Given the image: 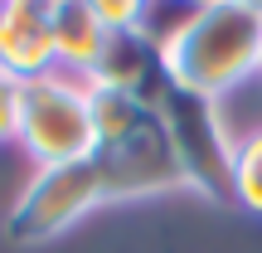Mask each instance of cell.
<instances>
[{
  "label": "cell",
  "mask_w": 262,
  "mask_h": 253,
  "mask_svg": "<svg viewBox=\"0 0 262 253\" xmlns=\"http://www.w3.org/2000/svg\"><path fill=\"white\" fill-rule=\"evenodd\" d=\"M170 78L189 93H219L238 88L248 73H262V5L257 0H214L180 15L165 34Z\"/></svg>",
  "instance_id": "obj_1"
},
{
  "label": "cell",
  "mask_w": 262,
  "mask_h": 253,
  "mask_svg": "<svg viewBox=\"0 0 262 253\" xmlns=\"http://www.w3.org/2000/svg\"><path fill=\"white\" fill-rule=\"evenodd\" d=\"M156 117L165 127L170 146H175L185 185L199 190L204 200H214V205H233V141L224 131L219 103L170 83L156 103Z\"/></svg>",
  "instance_id": "obj_2"
},
{
  "label": "cell",
  "mask_w": 262,
  "mask_h": 253,
  "mask_svg": "<svg viewBox=\"0 0 262 253\" xmlns=\"http://www.w3.org/2000/svg\"><path fill=\"white\" fill-rule=\"evenodd\" d=\"M15 146L44 166H68V161L93 156V117H88V83H73L63 73H44L19 83V122Z\"/></svg>",
  "instance_id": "obj_3"
},
{
  "label": "cell",
  "mask_w": 262,
  "mask_h": 253,
  "mask_svg": "<svg viewBox=\"0 0 262 253\" xmlns=\"http://www.w3.org/2000/svg\"><path fill=\"white\" fill-rule=\"evenodd\" d=\"M102 205V185H97V170L93 156L88 161H68V166H44L34 170L19 200L10 205L5 215V239L19 248H34L58 239L63 229H73L88 209Z\"/></svg>",
  "instance_id": "obj_4"
},
{
  "label": "cell",
  "mask_w": 262,
  "mask_h": 253,
  "mask_svg": "<svg viewBox=\"0 0 262 253\" xmlns=\"http://www.w3.org/2000/svg\"><path fill=\"white\" fill-rule=\"evenodd\" d=\"M93 170H97V185H102V205L146 200V195H165V190L185 185L175 146H170L160 117H150L141 131H131L122 141L93 146Z\"/></svg>",
  "instance_id": "obj_5"
},
{
  "label": "cell",
  "mask_w": 262,
  "mask_h": 253,
  "mask_svg": "<svg viewBox=\"0 0 262 253\" xmlns=\"http://www.w3.org/2000/svg\"><path fill=\"white\" fill-rule=\"evenodd\" d=\"M88 83L122 88V93L141 98L146 107H156L160 93L175 78H170V64H165V44L150 29H126V34H107V49H102V59H97Z\"/></svg>",
  "instance_id": "obj_6"
},
{
  "label": "cell",
  "mask_w": 262,
  "mask_h": 253,
  "mask_svg": "<svg viewBox=\"0 0 262 253\" xmlns=\"http://www.w3.org/2000/svg\"><path fill=\"white\" fill-rule=\"evenodd\" d=\"M0 73L15 83L58 73L49 0H5L0 5Z\"/></svg>",
  "instance_id": "obj_7"
},
{
  "label": "cell",
  "mask_w": 262,
  "mask_h": 253,
  "mask_svg": "<svg viewBox=\"0 0 262 253\" xmlns=\"http://www.w3.org/2000/svg\"><path fill=\"white\" fill-rule=\"evenodd\" d=\"M49 20H54L58 68H73L88 83L97 59H102V49H107V29H102V20H97L93 0H49Z\"/></svg>",
  "instance_id": "obj_8"
},
{
  "label": "cell",
  "mask_w": 262,
  "mask_h": 253,
  "mask_svg": "<svg viewBox=\"0 0 262 253\" xmlns=\"http://www.w3.org/2000/svg\"><path fill=\"white\" fill-rule=\"evenodd\" d=\"M88 117H93V146H107V141H122L131 131H141L156 117V107H146L141 98L122 93V88L88 83Z\"/></svg>",
  "instance_id": "obj_9"
},
{
  "label": "cell",
  "mask_w": 262,
  "mask_h": 253,
  "mask_svg": "<svg viewBox=\"0 0 262 253\" xmlns=\"http://www.w3.org/2000/svg\"><path fill=\"white\" fill-rule=\"evenodd\" d=\"M233 205L262 215V127L233 141Z\"/></svg>",
  "instance_id": "obj_10"
},
{
  "label": "cell",
  "mask_w": 262,
  "mask_h": 253,
  "mask_svg": "<svg viewBox=\"0 0 262 253\" xmlns=\"http://www.w3.org/2000/svg\"><path fill=\"white\" fill-rule=\"evenodd\" d=\"M97 20H102L107 34H126V29H146V5H136V0H93Z\"/></svg>",
  "instance_id": "obj_11"
},
{
  "label": "cell",
  "mask_w": 262,
  "mask_h": 253,
  "mask_svg": "<svg viewBox=\"0 0 262 253\" xmlns=\"http://www.w3.org/2000/svg\"><path fill=\"white\" fill-rule=\"evenodd\" d=\"M15 122H19V83L0 73V146L15 141Z\"/></svg>",
  "instance_id": "obj_12"
}]
</instances>
